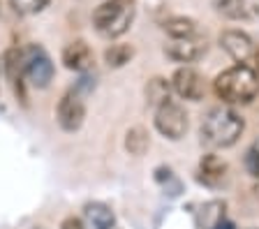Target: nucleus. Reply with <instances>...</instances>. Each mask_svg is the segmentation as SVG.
<instances>
[{
	"instance_id": "10",
	"label": "nucleus",
	"mask_w": 259,
	"mask_h": 229,
	"mask_svg": "<svg viewBox=\"0 0 259 229\" xmlns=\"http://www.w3.org/2000/svg\"><path fill=\"white\" fill-rule=\"evenodd\" d=\"M164 54L167 58L176 60V63H194V60H199L201 56L206 54V42L199 37H190V39H171V42L164 47Z\"/></svg>"
},
{
	"instance_id": "4",
	"label": "nucleus",
	"mask_w": 259,
	"mask_h": 229,
	"mask_svg": "<svg viewBox=\"0 0 259 229\" xmlns=\"http://www.w3.org/2000/svg\"><path fill=\"white\" fill-rule=\"evenodd\" d=\"M19 63H21V72L30 86L35 88H47L54 79V60L47 54L44 47L39 44H28L19 51Z\"/></svg>"
},
{
	"instance_id": "15",
	"label": "nucleus",
	"mask_w": 259,
	"mask_h": 229,
	"mask_svg": "<svg viewBox=\"0 0 259 229\" xmlns=\"http://www.w3.org/2000/svg\"><path fill=\"white\" fill-rule=\"evenodd\" d=\"M146 100H148V104H153V107H160V104L169 102L171 100V83L167 81V79H162V76H153L151 81L146 83Z\"/></svg>"
},
{
	"instance_id": "9",
	"label": "nucleus",
	"mask_w": 259,
	"mask_h": 229,
	"mask_svg": "<svg viewBox=\"0 0 259 229\" xmlns=\"http://www.w3.org/2000/svg\"><path fill=\"white\" fill-rule=\"evenodd\" d=\"M229 176V167L227 162L215 155V153H206L199 160V169H197V180L206 188H220Z\"/></svg>"
},
{
	"instance_id": "14",
	"label": "nucleus",
	"mask_w": 259,
	"mask_h": 229,
	"mask_svg": "<svg viewBox=\"0 0 259 229\" xmlns=\"http://www.w3.org/2000/svg\"><path fill=\"white\" fill-rule=\"evenodd\" d=\"M164 33L171 39H190L197 37V21L190 17H174L164 21Z\"/></svg>"
},
{
	"instance_id": "3",
	"label": "nucleus",
	"mask_w": 259,
	"mask_h": 229,
	"mask_svg": "<svg viewBox=\"0 0 259 229\" xmlns=\"http://www.w3.org/2000/svg\"><path fill=\"white\" fill-rule=\"evenodd\" d=\"M137 14V0H104L93 12V23L104 37H120L130 30Z\"/></svg>"
},
{
	"instance_id": "7",
	"label": "nucleus",
	"mask_w": 259,
	"mask_h": 229,
	"mask_svg": "<svg viewBox=\"0 0 259 229\" xmlns=\"http://www.w3.org/2000/svg\"><path fill=\"white\" fill-rule=\"evenodd\" d=\"M56 120L63 132H76L81 130L83 120H86V104L83 98L79 95V90H70L58 100L56 107Z\"/></svg>"
},
{
	"instance_id": "5",
	"label": "nucleus",
	"mask_w": 259,
	"mask_h": 229,
	"mask_svg": "<svg viewBox=\"0 0 259 229\" xmlns=\"http://www.w3.org/2000/svg\"><path fill=\"white\" fill-rule=\"evenodd\" d=\"M220 47L227 51V56L236 60V65H248L259 74V47L252 42L248 33L243 30H222L220 35Z\"/></svg>"
},
{
	"instance_id": "16",
	"label": "nucleus",
	"mask_w": 259,
	"mask_h": 229,
	"mask_svg": "<svg viewBox=\"0 0 259 229\" xmlns=\"http://www.w3.org/2000/svg\"><path fill=\"white\" fill-rule=\"evenodd\" d=\"M151 146V136L146 132V127L137 125V127H130L127 134H125V151L135 158H141L146 151Z\"/></svg>"
},
{
	"instance_id": "24",
	"label": "nucleus",
	"mask_w": 259,
	"mask_h": 229,
	"mask_svg": "<svg viewBox=\"0 0 259 229\" xmlns=\"http://www.w3.org/2000/svg\"><path fill=\"white\" fill-rule=\"evenodd\" d=\"M37 229H42V227H37Z\"/></svg>"
},
{
	"instance_id": "11",
	"label": "nucleus",
	"mask_w": 259,
	"mask_h": 229,
	"mask_svg": "<svg viewBox=\"0 0 259 229\" xmlns=\"http://www.w3.org/2000/svg\"><path fill=\"white\" fill-rule=\"evenodd\" d=\"M63 65L74 72H88L93 67V51L83 39H74L63 49Z\"/></svg>"
},
{
	"instance_id": "17",
	"label": "nucleus",
	"mask_w": 259,
	"mask_h": 229,
	"mask_svg": "<svg viewBox=\"0 0 259 229\" xmlns=\"http://www.w3.org/2000/svg\"><path fill=\"white\" fill-rule=\"evenodd\" d=\"M135 58V49L130 44H111L107 51H104V63L109 67H123L127 65L130 60Z\"/></svg>"
},
{
	"instance_id": "13",
	"label": "nucleus",
	"mask_w": 259,
	"mask_h": 229,
	"mask_svg": "<svg viewBox=\"0 0 259 229\" xmlns=\"http://www.w3.org/2000/svg\"><path fill=\"white\" fill-rule=\"evenodd\" d=\"M86 220L93 229H116V213L102 202H91L83 208Z\"/></svg>"
},
{
	"instance_id": "20",
	"label": "nucleus",
	"mask_w": 259,
	"mask_h": 229,
	"mask_svg": "<svg viewBox=\"0 0 259 229\" xmlns=\"http://www.w3.org/2000/svg\"><path fill=\"white\" fill-rule=\"evenodd\" d=\"M245 169H248L250 176H254V178H259V146H252L248 153H245Z\"/></svg>"
},
{
	"instance_id": "8",
	"label": "nucleus",
	"mask_w": 259,
	"mask_h": 229,
	"mask_svg": "<svg viewBox=\"0 0 259 229\" xmlns=\"http://www.w3.org/2000/svg\"><path fill=\"white\" fill-rule=\"evenodd\" d=\"M171 90L178 95L181 100H188V102H199L206 95V83L201 72H197L194 67L185 65L178 67L171 76Z\"/></svg>"
},
{
	"instance_id": "23",
	"label": "nucleus",
	"mask_w": 259,
	"mask_h": 229,
	"mask_svg": "<svg viewBox=\"0 0 259 229\" xmlns=\"http://www.w3.org/2000/svg\"><path fill=\"white\" fill-rule=\"evenodd\" d=\"M215 229H236V227H234V222H229V220H225V222H220Z\"/></svg>"
},
{
	"instance_id": "21",
	"label": "nucleus",
	"mask_w": 259,
	"mask_h": 229,
	"mask_svg": "<svg viewBox=\"0 0 259 229\" xmlns=\"http://www.w3.org/2000/svg\"><path fill=\"white\" fill-rule=\"evenodd\" d=\"M60 229H86V224H83V220L81 218L70 215V218H65L63 222H60Z\"/></svg>"
},
{
	"instance_id": "1",
	"label": "nucleus",
	"mask_w": 259,
	"mask_h": 229,
	"mask_svg": "<svg viewBox=\"0 0 259 229\" xmlns=\"http://www.w3.org/2000/svg\"><path fill=\"white\" fill-rule=\"evenodd\" d=\"M245 132V120L232 107L220 104L204 114L199 125V142L210 151L232 148Z\"/></svg>"
},
{
	"instance_id": "12",
	"label": "nucleus",
	"mask_w": 259,
	"mask_h": 229,
	"mask_svg": "<svg viewBox=\"0 0 259 229\" xmlns=\"http://www.w3.org/2000/svg\"><path fill=\"white\" fill-rule=\"evenodd\" d=\"M197 227L199 229H215L220 222L227 220V202L222 199H210V202L201 204L199 211L194 213Z\"/></svg>"
},
{
	"instance_id": "22",
	"label": "nucleus",
	"mask_w": 259,
	"mask_h": 229,
	"mask_svg": "<svg viewBox=\"0 0 259 229\" xmlns=\"http://www.w3.org/2000/svg\"><path fill=\"white\" fill-rule=\"evenodd\" d=\"M245 5H248L250 14H257L259 17V0H245Z\"/></svg>"
},
{
	"instance_id": "2",
	"label": "nucleus",
	"mask_w": 259,
	"mask_h": 229,
	"mask_svg": "<svg viewBox=\"0 0 259 229\" xmlns=\"http://www.w3.org/2000/svg\"><path fill=\"white\" fill-rule=\"evenodd\" d=\"M213 90L227 107L250 104L259 95V74L248 65H232L215 76Z\"/></svg>"
},
{
	"instance_id": "6",
	"label": "nucleus",
	"mask_w": 259,
	"mask_h": 229,
	"mask_svg": "<svg viewBox=\"0 0 259 229\" xmlns=\"http://www.w3.org/2000/svg\"><path fill=\"white\" fill-rule=\"evenodd\" d=\"M188 127H190L188 111L178 102L169 100V102L160 104L155 109V130L162 136H167L171 142H178V139H183L188 134Z\"/></svg>"
},
{
	"instance_id": "19",
	"label": "nucleus",
	"mask_w": 259,
	"mask_h": 229,
	"mask_svg": "<svg viewBox=\"0 0 259 229\" xmlns=\"http://www.w3.org/2000/svg\"><path fill=\"white\" fill-rule=\"evenodd\" d=\"M47 5L49 0H12V7L19 14H35V12H42Z\"/></svg>"
},
{
	"instance_id": "18",
	"label": "nucleus",
	"mask_w": 259,
	"mask_h": 229,
	"mask_svg": "<svg viewBox=\"0 0 259 229\" xmlns=\"http://www.w3.org/2000/svg\"><path fill=\"white\" fill-rule=\"evenodd\" d=\"M215 10L227 19H248L250 12L245 0H215Z\"/></svg>"
}]
</instances>
